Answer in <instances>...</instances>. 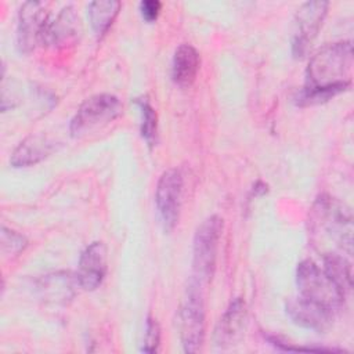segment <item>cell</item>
I'll return each instance as SVG.
<instances>
[{
  "instance_id": "obj_1",
  "label": "cell",
  "mask_w": 354,
  "mask_h": 354,
  "mask_svg": "<svg viewBox=\"0 0 354 354\" xmlns=\"http://www.w3.org/2000/svg\"><path fill=\"white\" fill-rule=\"evenodd\" d=\"M353 44L337 41L321 47L308 61L306 84L296 97L297 105H313L330 100L351 83Z\"/></svg>"
},
{
  "instance_id": "obj_2",
  "label": "cell",
  "mask_w": 354,
  "mask_h": 354,
  "mask_svg": "<svg viewBox=\"0 0 354 354\" xmlns=\"http://www.w3.org/2000/svg\"><path fill=\"white\" fill-rule=\"evenodd\" d=\"M308 231L313 245L322 254L343 250L353 252V214L348 206L332 198L321 195L315 199L308 218Z\"/></svg>"
},
{
  "instance_id": "obj_3",
  "label": "cell",
  "mask_w": 354,
  "mask_h": 354,
  "mask_svg": "<svg viewBox=\"0 0 354 354\" xmlns=\"http://www.w3.org/2000/svg\"><path fill=\"white\" fill-rule=\"evenodd\" d=\"M221 232L223 220L218 216L207 217L195 231L191 282H195L202 288L212 279Z\"/></svg>"
},
{
  "instance_id": "obj_4",
  "label": "cell",
  "mask_w": 354,
  "mask_h": 354,
  "mask_svg": "<svg viewBox=\"0 0 354 354\" xmlns=\"http://www.w3.org/2000/svg\"><path fill=\"white\" fill-rule=\"evenodd\" d=\"M122 113L120 100L108 93L94 94L86 98L75 112L69 133L75 138L84 137L115 120Z\"/></svg>"
},
{
  "instance_id": "obj_5",
  "label": "cell",
  "mask_w": 354,
  "mask_h": 354,
  "mask_svg": "<svg viewBox=\"0 0 354 354\" xmlns=\"http://www.w3.org/2000/svg\"><path fill=\"white\" fill-rule=\"evenodd\" d=\"M296 283L299 296L308 299L336 314L343 306L344 297L330 278L314 261L303 260L297 264Z\"/></svg>"
},
{
  "instance_id": "obj_6",
  "label": "cell",
  "mask_w": 354,
  "mask_h": 354,
  "mask_svg": "<svg viewBox=\"0 0 354 354\" xmlns=\"http://www.w3.org/2000/svg\"><path fill=\"white\" fill-rule=\"evenodd\" d=\"M178 329L184 351H201L205 339L203 288L191 281L178 313Z\"/></svg>"
},
{
  "instance_id": "obj_7",
  "label": "cell",
  "mask_w": 354,
  "mask_h": 354,
  "mask_svg": "<svg viewBox=\"0 0 354 354\" xmlns=\"http://www.w3.org/2000/svg\"><path fill=\"white\" fill-rule=\"evenodd\" d=\"M184 180L178 169H167L162 173L155 194L159 218L166 231H171L178 223Z\"/></svg>"
},
{
  "instance_id": "obj_8",
  "label": "cell",
  "mask_w": 354,
  "mask_h": 354,
  "mask_svg": "<svg viewBox=\"0 0 354 354\" xmlns=\"http://www.w3.org/2000/svg\"><path fill=\"white\" fill-rule=\"evenodd\" d=\"M329 3L322 0L303 3L295 15V29L292 40V51L296 57H303L308 44L317 36L326 17Z\"/></svg>"
},
{
  "instance_id": "obj_9",
  "label": "cell",
  "mask_w": 354,
  "mask_h": 354,
  "mask_svg": "<svg viewBox=\"0 0 354 354\" xmlns=\"http://www.w3.org/2000/svg\"><path fill=\"white\" fill-rule=\"evenodd\" d=\"M48 18L46 6L41 1H25L18 11L17 47L21 53H30L37 43L43 26Z\"/></svg>"
},
{
  "instance_id": "obj_10",
  "label": "cell",
  "mask_w": 354,
  "mask_h": 354,
  "mask_svg": "<svg viewBox=\"0 0 354 354\" xmlns=\"http://www.w3.org/2000/svg\"><path fill=\"white\" fill-rule=\"evenodd\" d=\"M80 32L82 24L76 10L72 6H66L57 15H48L40 35V43L51 47H64L73 43Z\"/></svg>"
},
{
  "instance_id": "obj_11",
  "label": "cell",
  "mask_w": 354,
  "mask_h": 354,
  "mask_svg": "<svg viewBox=\"0 0 354 354\" xmlns=\"http://www.w3.org/2000/svg\"><path fill=\"white\" fill-rule=\"evenodd\" d=\"M248 310L246 304L241 297L234 299L224 314L220 317L214 333L213 342L218 348H228L236 344L245 330Z\"/></svg>"
},
{
  "instance_id": "obj_12",
  "label": "cell",
  "mask_w": 354,
  "mask_h": 354,
  "mask_svg": "<svg viewBox=\"0 0 354 354\" xmlns=\"http://www.w3.org/2000/svg\"><path fill=\"white\" fill-rule=\"evenodd\" d=\"M286 314L296 325L315 332L328 329L335 317L333 311L301 296L292 297L286 301Z\"/></svg>"
},
{
  "instance_id": "obj_13",
  "label": "cell",
  "mask_w": 354,
  "mask_h": 354,
  "mask_svg": "<svg viewBox=\"0 0 354 354\" xmlns=\"http://www.w3.org/2000/svg\"><path fill=\"white\" fill-rule=\"evenodd\" d=\"M106 274V248L102 242L90 243L80 254L76 278L84 290L97 289Z\"/></svg>"
},
{
  "instance_id": "obj_14",
  "label": "cell",
  "mask_w": 354,
  "mask_h": 354,
  "mask_svg": "<svg viewBox=\"0 0 354 354\" xmlns=\"http://www.w3.org/2000/svg\"><path fill=\"white\" fill-rule=\"evenodd\" d=\"M79 288L80 285L76 278V272L72 274L69 271H58L44 275L37 283L41 297L46 301L55 304H65L69 301Z\"/></svg>"
},
{
  "instance_id": "obj_15",
  "label": "cell",
  "mask_w": 354,
  "mask_h": 354,
  "mask_svg": "<svg viewBox=\"0 0 354 354\" xmlns=\"http://www.w3.org/2000/svg\"><path fill=\"white\" fill-rule=\"evenodd\" d=\"M55 149V142L44 134H32L22 140L11 153L10 162L14 167H28L39 163Z\"/></svg>"
},
{
  "instance_id": "obj_16",
  "label": "cell",
  "mask_w": 354,
  "mask_h": 354,
  "mask_svg": "<svg viewBox=\"0 0 354 354\" xmlns=\"http://www.w3.org/2000/svg\"><path fill=\"white\" fill-rule=\"evenodd\" d=\"M199 53L191 44H181L176 48L171 61V79L180 87H189L199 71Z\"/></svg>"
},
{
  "instance_id": "obj_17",
  "label": "cell",
  "mask_w": 354,
  "mask_h": 354,
  "mask_svg": "<svg viewBox=\"0 0 354 354\" xmlns=\"http://www.w3.org/2000/svg\"><path fill=\"white\" fill-rule=\"evenodd\" d=\"M324 271L346 299L351 290V266L340 253L324 254Z\"/></svg>"
},
{
  "instance_id": "obj_18",
  "label": "cell",
  "mask_w": 354,
  "mask_h": 354,
  "mask_svg": "<svg viewBox=\"0 0 354 354\" xmlns=\"http://www.w3.org/2000/svg\"><path fill=\"white\" fill-rule=\"evenodd\" d=\"M119 8L120 3L116 0H95L88 4V19L97 36L104 35L109 29L119 12Z\"/></svg>"
},
{
  "instance_id": "obj_19",
  "label": "cell",
  "mask_w": 354,
  "mask_h": 354,
  "mask_svg": "<svg viewBox=\"0 0 354 354\" xmlns=\"http://www.w3.org/2000/svg\"><path fill=\"white\" fill-rule=\"evenodd\" d=\"M136 104L141 113V136L147 141V144L152 147L156 142V131H158L156 112L147 98H138Z\"/></svg>"
},
{
  "instance_id": "obj_20",
  "label": "cell",
  "mask_w": 354,
  "mask_h": 354,
  "mask_svg": "<svg viewBox=\"0 0 354 354\" xmlns=\"http://www.w3.org/2000/svg\"><path fill=\"white\" fill-rule=\"evenodd\" d=\"M0 235H1V250L4 254L15 256L19 252H22L28 245V241L22 234L14 230H10L4 225L1 227Z\"/></svg>"
},
{
  "instance_id": "obj_21",
  "label": "cell",
  "mask_w": 354,
  "mask_h": 354,
  "mask_svg": "<svg viewBox=\"0 0 354 354\" xmlns=\"http://www.w3.org/2000/svg\"><path fill=\"white\" fill-rule=\"evenodd\" d=\"M159 344H160V326L153 317H148L145 322L142 351L156 353L159 350Z\"/></svg>"
},
{
  "instance_id": "obj_22",
  "label": "cell",
  "mask_w": 354,
  "mask_h": 354,
  "mask_svg": "<svg viewBox=\"0 0 354 354\" xmlns=\"http://www.w3.org/2000/svg\"><path fill=\"white\" fill-rule=\"evenodd\" d=\"M268 342L275 346L279 350H285V351H315V353H333V351H339L336 348H326V347H300V346H290L286 342L281 340L277 336H267Z\"/></svg>"
},
{
  "instance_id": "obj_23",
  "label": "cell",
  "mask_w": 354,
  "mask_h": 354,
  "mask_svg": "<svg viewBox=\"0 0 354 354\" xmlns=\"http://www.w3.org/2000/svg\"><path fill=\"white\" fill-rule=\"evenodd\" d=\"M162 8V3L158 0H144L140 3V12L141 17L147 22H152L158 18Z\"/></svg>"
}]
</instances>
